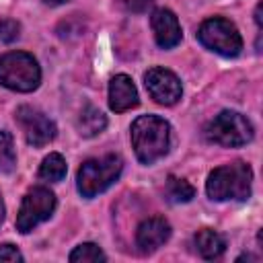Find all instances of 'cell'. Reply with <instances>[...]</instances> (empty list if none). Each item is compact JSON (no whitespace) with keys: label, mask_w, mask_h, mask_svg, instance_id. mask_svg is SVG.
Here are the masks:
<instances>
[{"label":"cell","mask_w":263,"mask_h":263,"mask_svg":"<svg viewBox=\"0 0 263 263\" xmlns=\"http://www.w3.org/2000/svg\"><path fill=\"white\" fill-rule=\"evenodd\" d=\"M150 25L154 31V39L162 49H171L181 41V25L173 10L156 8L150 16Z\"/></svg>","instance_id":"cell-11"},{"label":"cell","mask_w":263,"mask_h":263,"mask_svg":"<svg viewBox=\"0 0 263 263\" xmlns=\"http://www.w3.org/2000/svg\"><path fill=\"white\" fill-rule=\"evenodd\" d=\"M171 125L158 115H140L132 123V146L142 164H152L168 152Z\"/></svg>","instance_id":"cell-1"},{"label":"cell","mask_w":263,"mask_h":263,"mask_svg":"<svg viewBox=\"0 0 263 263\" xmlns=\"http://www.w3.org/2000/svg\"><path fill=\"white\" fill-rule=\"evenodd\" d=\"M66 171H68V166H66L64 156L58 154V152H51V154H47V156L43 158V162H41V166H39V177H41L43 181L58 183V181H62V179L66 177Z\"/></svg>","instance_id":"cell-15"},{"label":"cell","mask_w":263,"mask_h":263,"mask_svg":"<svg viewBox=\"0 0 263 263\" xmlns=\"http://www.w3.org/2000/svg\"><path fill=\"white\" fill-rule=\"evenodd\" d=\"M166 195L175 203H187V201H191L195 197V189L185 179L168 177V181H166Z\"/></svg>","instance_id":"cell-16"},{"label":"cell","mask_w":263,"mask_h":263,"mask_svg":"<svg viewBox=\"0 0 263 263\" xmlns=\"http://www.w3.org/2000/svg\"><path fill=\"white\" fill-rule=\"evenodd\" d=\"M195 249L203 259H218L226 251V240L212 228H201L195 234Z\"/></svg>","instance_id":"cell-13"},{"label":"cell","mask_w":263,"mask_h":263,"mask_svg":"<svg viewBox=\"0 0 263 263\" xmlns=\"http://www.w3.org/2000/svg\"><path fill=\"white\" fill-rule=\"evenodd\" d=\"M171 236V224L162 216H152L144 220L136 230V245L142 253H152L160 249Z\"/></svg>","instance_id":"cell-10"},{"label":"cell","mask_w":263,"mask_h":263,"mask_svg":"<svg viewBox=\"0 0 263 263\" xmlns=\"http://www.w3.org/2000/svg\"><path fill=\"white\" fill-rule=\"evenodd\" d=\"M21 35V25L14 18H2L0 21V41L2 43H12Z\"/></svg>","instance_id":"cell-19"},{"label":"cell","mask_w":263,"mask_h":263,"mask_svg":"<svg viewBox=\"0 0 263 263\" xmlns=\"http://www.w3.org/2000/svg\"><path fill=\"white\" fill-rule=\"evenodd\" d=\"M4 220V203H2V197H0V224Z\"/></svg>","instance_id":"cell-23"},{"label":"cell","mask_w":263,"mask_h":263,"mask_svg":"<svg viewBox=\"0 0 263 263\" xmlns=\"http://www.w3.org/2000/svg\"><path fill=\"white\" fill-rule=\"evenodd\" d=\"M55 210V195L47 187H33L23 197L21 210L16 214V230L21 234L31 232L37 224L45 222Z\"/></svg>","instance_id":"cell-7"},{"label":"cell","mask_w":263,"mask_h":263,"mask_svg":"<svg viewBox=\"0 0 263 263\" xmlns=\"http://www.w3.org/2000/svg\"><path fill=\"white\" fill-rule=\"evenodd\" d=\"M76 125H78L80 136H84V138H92V136H97V134H101V132L105 129V125H107V117L103 115L101 109L88 105V107L82 109V113H80Z\"/></svg>","instance_id":"cell-14"},{"label":"cell","mask_w":263,"mask_h":263,"mask_svg":"<svg viewBox=\"0 0 263 263\" xmlns=\"http://www.w3.org/2000/svg\"><path fill=\"white\" fill-rule=\"evenodd\" d=\"M123 160L115 154H107L103 158L84 160L78 168V191L82 197H95L109 189L121 175Z\"/></svg>","instance_id":"cell-4"},{"label":"cell","mask_w":263,"mask_h":263,"mask_svg":"<svg viewBox=\"0 0 263 263\" xmlns=\"http://www.w3.org/2000/svg\"><path fill=\"white\" fill-rule=\"evenodd\" d=\"M47 4H64V2H68V0H45Z\"/></svg>","instance_id":"cell-24"},{"label":"cell","mask_w":263,"mask_h":263,"mask_svg":"<svg viewBox=\"0 0 263 263\" xmlns=\"http://www.w3.org/2000/svg\"><path fill=\"white\" fill-rule=\"evenodd\" d=\"M41 82L37 60L27 51H8L0 58V84L16 90L31 92Z\"/></svg>","instance_id":"cell-3"},{"label":"cell","mask_w":263,"mask_h":263,"mask_svg":"<svg viewBox=\"0 0 263 263\" xmlns=\"http://www.w3.org/2000/svg\"><path fill=\"white\" fill-rule=\"evenodd\" d=\"M16 154H14V144L12 136L8 132H0V173H10L14 168Z\"/></svg>","instance_id":"cell-18"},{"label":"cell","mask_w":263,"mask_h":263,"mask_svg":"<svg viewBox=\"0 0 263 263\" xmlns=\"http://www.w3.org/2000/svg\"><path fill=\"white\" fill-rule=\"evenodd\" d=\"M70 261L72 263H99V261H107V255L103 253L99 245L82 242L70 253Z\"/></svg>","instance_id":"cell-17"},{"label":"cell","mask_w":263,"mask_h":263,"mask_svg":"<svg viewBox=\"0 0 263 263\" xmlns=\"http://www.w3.org/2000/svg\"><path fill=\"white\" fill-rule=\"evenodd\" d=\"M144 84L146 90L150 92V97L158 103V105H175L181 95H183V86L181 80L177 78L175 72L166 70V68H150L144 74Z\"/></svg>","instance_id":"cell-9"},{"label":"cell","mask_w":263,"mask_h":263,"mask_svg":"<svg viewBox=\"0 0 263 263\" xmlns=\"http://www.w3.org/2000/svg\"><path fill=\"white\" fill-rule=\"evenodd\" d=\"M197 39L203 47L224 55V58H236L242 49V37L234 23L222 16H214L201 23L197 31Z\"/></svg>","instance_id":"cell-6"},{"label":"cell","mask_w":263,"mask_h":263,"mask_svg":"<svg viewBox=\"0 0 263 263\" xmlns=\"http://www.w3.org/2000/svg\"><path fill=\"white\" fill-rule=\"evenodd\" d=\"M255 21H257V25L261 27V4H257V10H255Z\"/></svg>","instance_id":"cell-22"},{"label":"cell","mask_w":263,"mask_h":263,"mask_svg":"<svg viewBox=\"0 0 263 263\" xmlns=\"http://www.w3.org/2000/svg\"><path fill=\"white\" fill-rule=\"evenodd\" d=\"M0 261H8V263H16L23 261V255L18 253V249L14 245H0Z\"/></svg>","instance_id":"cell-20"},{"label":"cell","mask_w":263,"mask_h":263,"mask_svg":"<svg viewBox=\"0 0 263 263\" xmlns=\"http://www.w3.org/2000/svg\"><path fill=\"white\" fill-rule=\"evenodd\" d=\"M205 138L224 148H238L253 140V125L236 111H222L208 123Z\"/></svg>","instance_id":"cell-5"},{"label":"cell","mask_w":263,"mask_h":263,"mask_svg":"<svg viewBox=\"0 0 263 263\" xmlns=\"http://www.w3.org/2000/svg\"><path fill=\"white\" fill-rule=\"evenodd\" d=\"M253 183V171L247 162H230L214 168L205 181V191L216 201L226 199H249Z\"/></svg>","instance_id":"cell-2"},{"label":"cell","mask_w":263,"mask_h":263,"mask_svg":"<svg viewBox=\"0 0 263 263\" xmlns=\"http://www.w3.org/2000/svg\"><path fill=\"white\" fill-rule=\"evenodd\" d=\"M138 105V90L127 74H117L109 82V107L115 113L129 111Z\"/></svg>","instance_id":"cell-12"},{"label":"cell","mask_w":263,"mask_h":263,"mask_svg":"<svg viewBox=\"0 0 263 263\" xmlns=\"http://www.w3.org/2000/svg\"><path fill=\"white\" fill-rule=\"evenodd\" d=\"M14 119L21 125L25 140L35 148H41L55 138V123L35 107H29V105L18 107L14 113Z\"/></svg>","instance_id":"cell-8"},{"label":"cell","mask_w":263,"mask_h":263,"mask_svg":"<svg viewBox=\"0 0 263 263\" xmlns=\"http://www.w3.org/2000/svg\"><path fill=\"white\" fill-rule=\"evenodd\" d=\"M117 2L129 12H144L152 4V0H117Z\"/></svg>","instance_id":"cell-21"}]
</instances>
